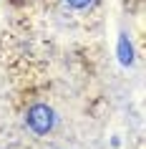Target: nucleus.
<instances>
[{
    "mask_svg": "<svg viewBox=\"0 0 146 149\" xmlns=\"http://www.w3.org/2000/svg\"><path fill=\"white\" fill-rule=\"evenodd\" d=\"M25 121H28V126H30L35 134H48L53 129V124H55V114H53L51 106H46V104H35V106L28 109Z\"/></svg>",
    "mask_w": 146,
    "mask_h": 149,
    "instance_id": "nucleus-1",
    "label": "nucleus"
},
{
    "mask_svg": "<svg viewBox=\"0 0 146 149\" xmlns=\"http://www.w3.org/2000/svg\"><path fill=\"white\" fill-rule=\"evenodd\" d=\"M118 61H121L123 66H129V63L134 61V48H131V43H129L126 36L118 38Z\"/></svg>",
    "mask_w": 146,
    "mask_h": 149,
    "instance_id": "nucleus-2",
    "label": "nucleus"
},
{
    "mask_svg": "<svg viewBox=\"0 0 146 149\" xmlns=\"http://www.w3.org/2000/svg\"><path fill=\"white\" fill-rule=\"evenodd\" d=\"M71 8H76V10H81V8H86V5H91V0H66Z\"/></svg>",
    "mask_w": 146,
    "mask_h": 149,
    "instance_id": "nucleus-3",
    "label": "nucleus"
}]
</instances>
